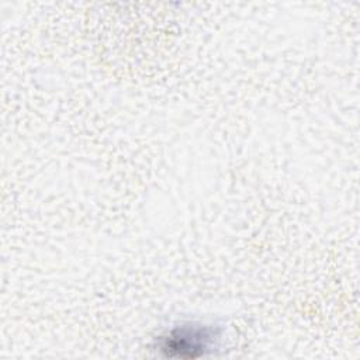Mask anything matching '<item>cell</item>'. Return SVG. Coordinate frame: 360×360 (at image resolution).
Here are the masks:
<instances>
[{
  "label": "cell",
  "mask_w": 360,
  "mask_h": 360,
  "mask_svg": "<svg viewBox=\"0 0 360 360\" xmlns=\"http://www.w3.org/2000/svg\"><path fill=\"white\" fill-rule=\"evenodd\" d=\"M214 329L204 325H184L173 329L162 339V349L167 356L195 357L204 354L214 345Z\"/></svg>",
  "instance_id": "6da1fadb"
}]
</instances>
